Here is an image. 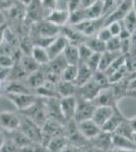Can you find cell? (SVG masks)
<instances>
[{"label": "cell", "mask_w": 136, "mask_h": 152, "mask_svg": "<svg viewBox=\"0 0 136 152\" xmlns=\"http://www.w3.org/2000/svg\"><path fill=\"white\" fill-rule=\"evenodd\" d=\"M69 15L70 12L65 8H55L53 10L49 11L46 16V20L50 21L51 23L55 24L57 26H62L68 24Z\"/></svg>", "instance_id": "4fadbf2b"}, {"label": "cell", "mask_w": 136, "mask_h": 152, "mask_svg": "<svg viewBox=\"0 0 136 152\" xmlns=\"http://www.w3.org/2000/svg\"><path fill=\"white\" fill-rule=\"evenodd\" d=\"M68 44H69L68 40L62 35V34H60L58 37H56V38L54 39V41L46 48L47 52L49 54V57H50V60L62 55L63 51L65 50L66 46H67Z\"/></svg>", "instance_id": "9a60e30c"}, {"label": "cell", "mask_w": 136, "mask_h": 152, "mask_svg": "<svg viewBox=\"0 0 136 152\" xmlns=\"http://www.w3.org/2000/svg\"><path fill=\"white\" fill-rule=\"evenodd\" d=\"M31 56L40 66L47 65L50 62V57H49V54L47 52V49L41 47V46L34 45L31 52Z\"/></svg>", "instance_id": "4316f807"}, {"label": "cell", "mask_w": 136, "mask_h": 152, "mask_svg": "<svg viewBox=\"0 0 136 152\" xmlns=\"http://www.w3.org/2000/svg\"><path fill=\"white\" fill-rule=\"evenodd\" d=\"M68 144V139L66 135H58L54 137L48 144L47 148L50 152H61Z\"/></svg>", "instance_id": "f546056e"}, {"label": "cell", "mask_w": 136, "mask_h": 152, "mask_svg": "<svg viewBox=\"0 0 136 152\" xmlns=\"http://www.w3.org/2000/svg\"><path fill=\"white\" fill-rule=\"evenodd\" d=\"M128 121H129V124H130L132 130L134 131V133H136V116L130 118V119H128Z\"/></svg>", "instance_id": "9f6ffc18"}, {"label": "cell", "mask_w": 136, "mask_h": 152, "mask_svg": "<svg viewBox=\"0 0 136 152\" xmlns=\"http://www.w3.org/2000/svg\"><path fill=\"white\" fill-rule=\"evenodd\" d=\"M125 63H126V55H123L122 54V55H120L119 57L116 58L115 60L111 63V65L109 66L104 72L107 74L108 77H110L111 75L116 72V71L119 70L123 65H125Z\"/></svg>", "instance_id": "74e56055"}, {"label": "cell", "mask_w": 136, "mask_h": 152, "mask_svg": "<svg viewBox=\"0 0 136 152\" xmlns=\"http://www.w3.org/2000/svg\"><path fill=\"white\" fill-rule=\"evenodd\" d=\"M61 34V28L55 24L51 23L50 21L44 20L39 23H33L31 26L29 35L32 38L34 37H42V38H56Z\"/></svg>", "instance_id": "3957f363"}, {"label": "cell", "mask_w": 136, "mask_h": 152, "mask_svg": "<svg viewBox=\"0 0 136 152\" xmlns=\"http://www.w3.org/2000/svg\"><path fill=\"white\" fill-rule=\"evenodd\" d=\"M93 71L91 70L90 68H88L87 65L80 64V65H78L77 76H76L73 83L77 87H80L90 81L91 78H93Z\"/></svg>", "instance_id": "603a6c76"}, {"label": "cell", "mask_w": 136, "mask_h": 152, "mask_svg": "<svg viewBox=\"0 0 136 152\" xmlns=\"http://www.w3.org/2000/svg\"><path fill=\"white\" fill-rule=\"evenodd\" d=\"M78 49H79V64L78 65L85 64L86 61H87L88 58L93 55V52L85 45V43H83L78 46Z\"/></svg>", "instance_id": "b9f144b4"}, {"label": "cell", "mask_w": 136, "mask_h": 152, "mask_svg": "<svg viewBox=\"0 0 136 152\" xmlns=\"http://www.w3.org/2000/svg\"><path fill=\"white\" fill-rule=\"evenodd\" d=\"M21 115L28 117L32 121H34L39 126L43 127L46 121L48 120L47 115V107H46V99L43 97H39L31 107L21 112Z\"/></svg>", "instance_id": "6da1fadb"}, {"label": "cell", "mask_w": 136, "mask_h": 152, "mask_svg": "<svg viewBox=\"0 0 136 152\" xmlns=\"http://www.w3.org/2000/svg\"><path fill=\"white\" fill-rule=\"evenodd\" d=\"M120 55H122L121 53H116V52H110V51H105L101 55V60H100V65H99V69L101 71H105L109 66L111 65V63L113 62L117 57H119Z\"/></svg>", "instance_id": "836d02e7"}, {"label": "cell", "mask_w": 136, "mask_h": 152, "mask_svg": "<svg viewBox=\"0 0 136 152\" xmlns=\"http://www.w3.org/2000/svg\"><path fill=\"white\" fill-rule=\"evenodd\" d=\"M126 97H130V99H136V90H133V91H129L126 94Z\"/></svg>", "instance_id": "91938a15"}, {"label": "cell", "mask_w": 136, "mask_h": 152, "mask_svg": "<svg viewBox=\"0 0 136 152\" xmlns=\"http://www.w3.org/2000/svg\"><path fill=\"white\" fill-rule=\"evenodd\" d=\"M15 59L10 55L6 54H0V66L5 68H11L15 63Z\"/></svg>", "instance_id": "f6af8a7d"}, {"label": "cell", "mask_w": 136, "mask_h": 152, "mask_svg": "<svg viewBox=\"0 0 136 152\" xmlns=\"http://www.w3.org/2000/svg\"><path fill=\"white\" fill-rule=\"evenodd\" d=\"M66 5L69 12H73L79 9L81 6V0H66Z\"/></svg>", "instance_id": "681fc988"}, {"label": "cell", "mask_w": 136, "mask_h": 152, "mask_svg": "<svg viewBox=\"0 0 136 152\" xmlns=\"http://www.w3.org/2000/svg\"><path fill=\"white\" fill-rule=\"evenodd\" d=\"M132 8L136 13V0H132Z\"/></svg>", "instance_id": "be15d7a7"}, {"label": "cell", "mask_w": 136, "mask_h": 152, "mask_svg": "<svg viewBox=\"0 0 136 152\" xmlns=\"http://www.w3.org/2000/svg\"><path fill=\"white\" fill-rule=\"evenodd\" d=\"M106 26L108 28L111 35L113 37H119L121 31H122V28H123L122 21H112V23H108Z\"/></svg>", "instance_id": "ee69618b"}, {"label": "cell", "mask_w": 136, "mask_h": 152, "mask_svg": "<svg viewBox=\"0 0 136 152\" xmlns=\"http://www.w3.org/2000/svg\"><path fill=\"white\" fill-rule=\"evenodd\" d=\"M108 152H136V150H127V149H120V148L112 147Z\"/></svg>", "instance_id": "6f0895ef"}, {"label": "cell", "mask_w": 136, "mask_h": 152, "mask_svg": "<svg viewBox=\"0 0 136 152\" xmlns=\"http://www.w3.org/2000/svg\"><path fill=\"white\" fill-rule=\"evenodd\" d=\"M61 152H85V149L68 143L67 145L65 146V148H64Z\"/></svg>", "instance_id": "816d5d0a"}, {"label": "cell", "mask_w": 136, "mask_h": 152, "mask_svg": "<svg viewBox=\"0 0 136 152\" xmlns=\"http://www.w3.org/2000/svg\"><path fill=\"white\" fill-rule=\"evenodd\" d=\"M86 19H88V18H87V15H86L85 8L80 7V8L77 9V10L70 12L68 24L69 26H75V24L82 23V21L86 20Z\"/></svg>", "instance_id": "e575fe53"}, {"label": "cell", "mask_w": 136, "mask_h": 152, "mask_svg": "<svg viewBox=\"0 0 136 152\" xmlns=\"http://www.w3.org/2000/svg\"><path fill=\"white\" fill-rule=\"evenodd\" d=\"M7 28V23H1L0 24V46L3 44L4 42V36H5V31Z\"/></svg>", "instance_id": "f5cc1de1"}, {"label": "cell", "mask_w": 136, "mask_h": 152, "mask_svg": "<svg viewBox=\"0 0 136 152\" xmlns=\"http://www.w3.org/2000/svg\"><path fill=\"white\" fill-rule=\"evenodd\" d=\"M105 26V16H103V18L96 19H86V20L82 21V23L72 26L88 38V37L96 36L99 33V31L101 28H103Z\"/></svg>", "instance_id": "52a82bcc"}, {"label": "cell", "mask_w": 136, "mask_h": 152, "mask_svg": "<svg viewBox=\"0 0 136 152\" xmlns=\"http://www.w3.org/2000/svg\"><path fill=\"white\" fill-rule=\"evenodd\" d=\"M114 133L119 134V135H121V136H124V137H127V138L132 139L133 134H134V131H133L132 128H131L128 119H126L125 121L115 130Z\"/></svg>", "instance_id": "f35d334b"}, {"label": "cell", "mask_w": 136, "mask_h": 152, "mask_svg": "<svg viewBox=\"0 0 136 152\" xmlns=\"http://www.w3.org/2000/svg\"><path fill=\"white\" fill-rule=\"evenodd\" d=\"M102 89L103 88L99 84H96L95 80H93V78H91L87 83L77 88L76 96L86 100H93Z\"/></svg>", "instance_id": "7c38bea8"}, {"label": "cell", "mask_w": 136, "mask_h": 152, "mask_svg": "<svg viewBox=\"0 0 136 152\" xmlns=\"http://www.w3.org/2000/svg\"><path fill=\"white\" fill-rule=\"evenodd\" d=\"M78 72V65H70L68 64L63 70L61 74V80L68 82H74Z\"/></svg>", "instance_id": "d590c367"}, {"label": "cell", "mask_w": 136, "mask_h": 152, "mask_svg": "<svg viewBox=\"0 0 136 152\" xmlns=\"http://www.w3.org/2000/svg\"><path fill=\"white\" fill-rule=\"evenodd\" d=\"M126 119H127V118L122 114V112L119 110V107H116L115 109H114L113 115L110 117V119L107 121V123L102 127V130L103 131L109 132V133H114L115 130L117 129Z\"/></svg>", "instance_id": "d6986e66"}, {"label": "cell", "mask_w": 136, "mask_h": 152, "mask_svg": "<svg viewBox=\"0 0 136 152\" xmlns=\"http://www.w3.org/2000/svg\"><path fill=\"white\" fill-rule=\"evenodd\" d=\"M129 56H134L136 57V31L131 34L130 37V51Z\"/></svg>", "instance_id": "f907efd6"}, {"label": "cell", "mask_w": 136, "mask_h": 152, "mask_svg": "<svg viewBox=\"0 0 136 152\" xmlns=\"http://www.w3.org/2000/svg\"><path fill=\"white\" fill-rule=\"evenodd\" d=\"M47 79L46 77V72L43 68H40L39 70L35 71L33 73H29L26 76V78L24 79V82L26 83V85L31 88V89L35 90L36 88L42 86L45 83Z\"/></svg>", "instance_id": "ffe728a7"}, {"label": "cell", "mask_w": 136, "mask_h": 152, "mask_svg": "<svg viewBox=\"0 0 136 152\" xmlns=\"http://www.w3.org/2000/svg\"><path fill=\"white\" fill-rule=\"evenodd\" d=\"M96 37L98 39H100L101 41H103V42H105V43H107V42L110 40L111 38H112V35H111V33H110V31L108 29L107 26H104L103 28H101L100 31H99V33L96 34Z\"/></svg>", "instance_id": "bcb514c9"}, {"label": "cell", "mask_w": 136, "mask_h": 152, "mask_svg": "<svg viewBox=\"0 0 136 152\" xmlns=\"http://www.w3.org/2000/svg\"><path fill=\"white\" fill-rule=\"evenodd\" d=\"M77 126L80 133L88 140L93 139V137H96V135L102 132V128L93 119L79 122V123H77Z\"/></svg>", "instance_id": "2e32d148"}, {"label": "cell", "mask_w": 136, "mask_h": 152, "mask_svg": "<svg viewBox=\"0 0 136 152\" xmlns=\"http://www.w3.org/2000/svg\"><path fill=\"white\" fill-rule=\"evenodd\" d=\"M21 116L14 112L3 111L0 112V128L6 132H12L19 129Z\"/></svg>", "instance_id": "9c48e42d"}, {"label": "cell", "mask_w": 136, "mask_h": 152, "mask_svg": "<svg viewBox=\"0 0 136 152\" xmlns=\"http://www.w3.org/2000/svg\"><path fill=\"white\" fill-rule=\"evenodd\" d=\"M101 55H102V54H100V53H93V55L88 58V60L86 61V63H85V65H87V67L90 68L93 72L99 69Z\"/></svg>", "instance_id": "7bdbcfd3"}, {"label": "cell", "mask_w": 136, "mask_h": 152, "mask_svg": "<svg viewBox=\"0 0 136 152\" xmlns=\"http://www.w3.org/2000/svg\"><path fill=\"white\" fill-rule=\"evenodd\" d=\"M62 55L65 58L66 62L70 65H78L79 64V49L78 46L69 43L66 46L65 50L63 51Z\"/></svg>", "instance_id": "cb8c5ba5"}, {"label": "cell", "mask_w": 136, "mask_h": 152, "mask_svg": "<svg viewBox=\"0 0 136 152\" xmlns=\"http://www.w3.org/2000/svg\"><path fill=\"white\" fill-rule=\"evenodd\" d=\"M18 61H19V63H21V65L23 66L24 71H26L28 74L33 73L41 68V66L35 61V59L32 57L31 55H28V54L21 53V58H19Z\"/></svg>", "instance_id": "f1b7e54d"}, {"label": "cell", "mask_w": 136, "mask_h": 152, "mask_svg": "<svg viewBox=\"0 0 136 152\" xmlns=\"http://www.w3.org/2000/svg\"><path fill=\"white\" fill-rule=\"evenodd\" d=\"M106 47H107V51L110 52L121 53V39L119 37H112L106 43Z\"/></svg>", "instance_id": "60d3db41"}, {"label": "cell", "mask_w": 136, "mask_h": 152, "mask_svg": "<svg viewBox=\"0 0 136 152\" xmlns=\"http://www.w3.org/2000/svg\"><path fill=\"white\" fill-rule=\"evenodd\" d=\"M86 15L88 19H96L105 16V10H104V1L103 0H98L90 6L85 8Z\"/></svg>", "instance_id": "83f0119b"}, {"label": "cell", "mask_w": 136, "mask_h": 152, "mask_svg": "<svg viewBox=\"0 0 136 152\" xmlns=\"http://www.w3.org/2000/svg\"><path fill=\"white\" fill-rule=\"evenodd\" d=\"M4 86H5L4 82L0 80V94H2V91H4Z\"/></svg>", "instance_id": "6125c7cd"}, {"label": "cell", "mask_w": 136, "mask_h": 152, "mask_svg": "<svg viewBox=\"0 0 136 152\" xmlns=\"http://www.w3.org/2000/svg\"><path fill=\"white\" fill-rule=\"evenodd\" d=\"M61 34L67 39L69 43L76 46L83 44L87 39V37H85L83 34H81L80 31H78L77 29H75L72 26H69V24H66L61 28Z\"/></svg>", "instance_id": "e0dca14e"}, {"label": "cell", "mask_w": 136, "mask_h": 152, "mask_svg": "<svg viewBox=\"0 0 136 152\" xmlns=\"http://www.w3.org/2000/svg\"><path fill=\"white\" fill-rule=\"evenodd\" d=\"M128 79V92L136 90V77L127 78Z\"/></svg>", "instance_id": "db71d44e"}, {"label": "cell", "mask_w": 136, "mask_h": 152, "mask_svg": "<svg viewBox=\"0 0 136 152\" xmlns=\"http://www.w3.org/2000/svg\"><path fill=\"white\" fill-rule=\"evenodd\" d=\"M21 116V126L19 130L26 135V137L34 143H39L42 145V140H43V130L42 127L36 124L34 121L29 119L28 117L19 114Z\"/></svg>", "instance_id": "7a4b0ae2"}, {"label": "cell", "mask_w": 136, "mask_h": 152, "mask_svg": "<svg viewBox=\"0 0 136 152\" xmlns=\"http://www.w3.org/2000/svg\"><path fill=\"white\" fill-rule=\"evenodd\" d=\"M18 0H0V12H4L18 3Z\"/></svg>", "instance_id": "c3c4849f"}, {"label": "cell", "mask_w": 136, "mask_h": 152, "mask_svg": "<svg viewBox=\"0 0 136 152\" xmlns=\"http://www.w3.org/2000/svg\"><path fill=\"white\" fill-rule=\"evenodd\" d=\"M42 130H43L42 145L46 148L54 137L58 136V135H65V125H62L51 119L47 120L44 126L42 127Z\"/></svg>", "instance_id": "5b68a950"}, {"label": "cell", "mask_w": 136, "mask_h": 152, "mask_svg": "<svg viewBox=\"0 0 136 152\" xmlns=\"http://www.w3.org/2000/svg\"><path fill=\"white\" fill-rule=\"evenodd\" d=\"M5 96L19 112L28 109L38 99V96L35 94H5Z\"/></svg>", "instance_id": "ba28073f"}, {"label": "cell", "mask_w": 136, "mask_h": 152, "mask_svg": "<svg viewBox=\"0 0 136 152\" xmlns=\"http://www.w3.org/2000/svg\"><path fill=\"white\" fill-rule=\"evenodd\" d=\"M116 107H107V105H100L96 107L95 113H93V120L96 122L99 126L102 127L107 123V121L110 119V117L113 115L114 109Z\"/></svg>", "instance_id": "44dd1931"}, {"label": "cell", "mask_w": 136, "mask_h": 152, "mask_svg": "<svg viewBox=\"0 0 136 152\" xmlns=\"http://www.w3.org/2000/svg\"><path fill=\"white\" fill-rule=\"evenodd\" d=\"M122 21V24L123 26L127 29L129 33L132 34L133 31H136V13L135 11L133 10V8L128 12V14L123 18Z\"/></svg>", "instance_id": "8d00e7d4"}, {"label": "cell", "mask_w": 136, "mask_h": 152, "mask_svg": "<svg viewBox=\"0 0 136 152\" xmlns=\"http://www.w3.org/2000/svg\"><path fill=\"white\" fill-rule=\"evenodd\" d=\"M0 152H21V149L16 145L15 142L12 140V138L7 135L5 141L0 149Z\"/></svg>", "instance_id": "ab89813d"}, {"label": "cell", "mask_w": 136, "mask_h": 152, "mask_svg": "<svg viewBox=\"0 0 136 152\" xmlns=\"http://www.w3.org/2000/svg\"><path fill=\"white\" fill-rule=\"evenodd\" d=\"M96 109V105L93 100H86L77 97V105H76V111L73 120L76 123H79V122L85 121V120L93 119Z\"/></svg>", "instance_id": "8992f818"}, {"label": "cell", "mask_w": 136, "mask_h": 152, "mask_svg": "<svg viewBox=\"0 0 136 152\" xmlns=\"http://www.w3.org/2000/svg\"><path fill=\"white\" fill-rule=\"evenodd\" d=\"M48 11L43 6L41 0H32L26 5V23L33 24L46 19Z\"/></svg>", "instance_id": "277c9868"}, {"label": "cell", "mask_w": 136, "mask_h": 152, "mask_svg": "<svg viewBox=\"0 0 136 152\" xmlns=\"http://www.w3.org/2000/svg\"><path fill=\"white\" fill-rule=\"evenodd\" d=\"M96 1H98V0H81V6H82L83 8H86V7L90 6L91 4H93Z\"/></svg>", "instance_id": "11a10c76"}, {"label": "cell", "mask_w": 136, "mask_h": 152, "mask_svg": "<svg viewBox=\"0 0 136 152\" xmlns=\"http://www.w3.org/2000/svg\"><path fill=\"white\" fill-rule=\"evenodd\" d=\"M29 74L24 71L23 66L21 65L19 61H15L14 65L10 68V72H9L7 81H16V80H24L26 78Z\"/></svg>", "instance_id": "4dcf8cb0"}, {"label": "cell", "mask_w": 136, "mask_h": 152, "mask_svg": "<svg viewBox=\"0 0 136 152\" xmlns=\"http://www.w3.org/2000/svg\"><path fill=\"white\" fill-rule=\"evenodd\" d=\"M132 140H133V143H134V145H135V148H136V133H134V134H133Z\"/></svg>", "instance_id": "e7e4bbea"}, {"label": "cell", "mask_w": 136, "mask_h": 152, "mask_svg": "<svg viewBox=\"0 0 136 152\" xmlns=\"http://www.w3.org/2000/svg\"><path fill=\"white\" fill-rule=\"evenodd\" d=\"M103 1H105V0H103Z\"/></svg>", "instance_id": "03108f58"}, {"label": "cell", "mask_w": 136, "mask_h": 152, "mask_svg": "<svg viewBox=\"0 0 136 152\" xmlns=\"http://www.w3.org/2000/svg\"><path fill=\"white\" fill-rule=\"evenodd\" d=\"M96 107L100 105H107V107H118V99H116L115 92H114L112 86L105 87L99 92L96 99L93 100Z\"/></svg>", "instance_id": "8fae6325"}, {"label": "cell", "mask_w": 136, "mask_h": 152, "mask_svg": "<svg viewBox=\"0 0 136 152\" xmlns=\"http://www.w3.org/2000/svg\"><path fill=\"white\" fill-rule=\"evenodd\" d=\"M90 143L91 146L96 147V148H100L104 151L108 152L113 147L112 133H109V132L103 131L102 130V132L100 134H98L96 137L90 139Z\"/></svg>", "instance_id": "ac0fdd59"}, {"label": "cell", "mask_w": 136, "mask_h": 152, "mask_svg": "<svg viewBox=\"0 0 136 152\" xmlns=\"http://www.w3.org/2000/svg\"><path fill=\"white\" fill-rule=\"evenodd\" d=\"M85 45L93 51V53H100L102 54L105 51H107V47H106V43L98 39L96 36L88 37L85 40Z\"/></svg>", "instance_id": "1f68e13d"}, {"label": "cell", "mask_w": 136, "mask_h": 152, "mask_svg": "<svg viewBox=\"0 0 136 152\" xmlns=\"http://www.w3.org/2000/svg\"><path fill=\"white\" fill-rule=\"evenodd\" d=\"M43 6L46 8L47 11H51L55 8H59L60 0H41Z\"/></svg>", "instance_id": "7dc6e473"}, {"label": "cell", "mask_w": 136, "mask_h": 152, "mask_svg": "<svg viewBox=\"0 0 136 152\" xmlns=\"http://www.w3.org/2000/svg\"><path fill=\"white\" fill-rule=\"evenodd\" d=\"M112 143H113V147H115V148L127 149V150H136L132 139L121 136L119 134L112 133Z\"/></svg>", "instance_id": "484cf974"}, {"label": "cell", "mask_w": 136, "mask_h": 152, "mask_svg": "<svg viewBox=\"0 0 136 152\" xmlns=\"http://www.w3.org/2000/svg\"><path fill=\"white\" fill-rule=\"evenodd\" d=\"M5 94H34L26 83L23 80L16 81H6L4 86Z\"/></svg>", "instance_id": "7402d4cb"}, {"label": "cell", "mask_w": 136, "mask_h": 152, "mask_svg": "<svg viewBox=\"0 0 136 152\" xmlns=\"http://www.w3.org/2000/svg\"><path fill=\"white\" fill-rule=\"evenodd\" d=\"M76 105H77V97H76V95H70V96H65L60 99L61 111H62L63 116L67 122L74 119Z\"/></svg>", "instance_id": "5bb4252c"}, {"label": "cell", "mask_w": 136, "mask_h": 152, "mask_svg": "<svg viewBox=\"0 0 136 152\" xmlns=\"http://www.w3.org/2000/svg\"><path fill=\"white\" fill-rule=\"evenodd\" d=\"M85 152H106V151H104L100 148H96V147L90 146L87 149H85Z\"/></svg>", "instance_id": "680465c9"}, {"label": "cell", "mask_w": 136, "mask_h": 152, "mask_svg": "<svg viewBox=\"0 0 136 152\" xmlns=\"http://www.w3.org/2000/svg\"><path fill=\"white\" fill-rule=\"evenodd\" d=\"M77 86L74 84L73 82H68L64 81V80H60L56 84V90L57 94H59V96L65 97V96H70V95H76L77 92Z\"/></svg>", "instance_id": "d4e9b609"}, {"label": "cell", "mask_w": 136, "mask_h": 152, "mask_svg": "<svg viewBox=\"0 0 136 152\" xmlns=\"http://www.w3.org/2000/svg\"><path fill=\"white\" fill-rule=\"evenodd\" d=\"M46 99L48 119L54 120V121L66 126L67 121L65 120V118H64L62 114V111H61L60 99H58V97H51V99Z\"/></svg>", "instance_id": "30bf717a"}, {"label": "cell", "mask_w": 136, "mask_h": 152, "mask_svg": "<svg viewBox=\"0 0 136 152\" xmlns=\"http://www.w3.org/2000/svg\"><path fill=\"white\" fill-rule=\"evenodd\" d=\"M5 139H6V136L3 133H2V132H0V149H1L2 145H3Z\"/></svg>", "instance_id": "94428289"}, {"label": "cell", "mask_w": 136, "mask_h": 152, "mask_svg": "<svg viewBox=\"0 0 136 152\" xmlns=\"http://www.w3.org/2000/svg\"><path fill=\"white\" fill-rule=\"evenodd\" d=\"M7 135H8L10 138H12V140L15 142L16 145L19 147V149H21V148H24V147L29 145V144L34 143V142H32L29 140L28 137H26L19 129L14 130V131H12V132H7Z\"/></svg>", "instance_id": "d6a6232c"}]
</instances>
